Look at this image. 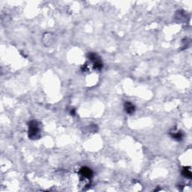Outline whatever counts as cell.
Here are the masks:
<instances>
[{"mask_svg":"<svg viewBox=\"0 0 192 192\" xmlns=\"http://www.w3.org/2000/svg\"><path fill=\"white\" fill-rule=\"evenodd\" d=\"M88 57L89 59V60H91V62H93V68H94L95 70H98V71H99V70H101V68H102V62H101L99 57H98L96 54L90 53V54H89Z\"/></svg>","mask_w":192,"mask_h":192,"instance_id":"cell-2","label":"cell"},{"mask_svg":"<svg viewBox=\"0 0 192 192\" xmlns=\"http://www.w3.org/2000/svg\"><path fill=\"white\" fill-rule=\"evenodd\" d=\"M53 41H54V37H53L52 34L46 33L44 35L43 43L46 46H50V45L53 43Z\"/></svg>","mask_w":192,"mask_h":192,"instance_id":"cell-6","label":"cell"},{"mask_svg":"<svg viewBox=\"0 0 192 192\" xmlns=\"http://www.w3.org/2000/svg\"><path fill=\"white\" fill-rule=\"evenodd\" d=\"M80 174L83 178H86V179H91L93 176V172L89 168L87 167H83L80 170Z\"/></svg>","mask_w":192,"mask_h":192,"instance_id":"cell-3","label":"cell"},{"mask_svg":"<svg viewBox=\"0 0 192 192\" xmlns=\"http://www.w3.org/2000/svg\"><path fill=\"white\" fill-rule=\"evenodd\" d=\"M125 110L126 113L129 115H132L135 113V106L130 101H125L124 104Z\"/></svg>","mask_w":192,"mask_h":192,"instance_id":"cell-4","label":"cell"},{"mask_svg":"<svg viewBox=\"0 0 192 192\" xmlns=\"http://www.w3.org/2000/svg\"><path fill=\"white\" fill-rule=\"evenodd\" d=\"M182 176H185V178H188V179H191L192 176V173L191 171V168H184L183 170L182 171Z\"/></svg>","mask_w":192,"mask_h":192,"instance_id":"cell-7","label":"cell"},{"mask_svg":"<svg viewBox=\"0 0 192 192\" xmlns=\"http://www.w3.org/2000/svg\"><path fill=\"white\" fill-rule=\"evenodd\" d=\"M28 136H29V139H32V140H36V139L40 138V129H39L38 122L35 120H32V121H30L29 122V125H28Z\"/></svg>","mask_w":192,"mask_h":192,"instance_id":"cell-1","label":"cell"},{"mask_svg":"<svg viewBox=\"0 0 192 192\" xmlns=\"http://www.w3.org/2000/svg\"><path fill=\"white\" fill-rule=\"evenodd\" d=\"M170 135H171V137H172L173 140H176V141H181L182 140V138H183V134L180 131H171L170 132Z\"/></svg>","mask_w":192,"mask_h":192,"instance_id":"cell-5","label":"cell"},{"mask_svg":"<svg viewBox=\"0 0 192 192\" xmlns=\"http://www.w3.org/2000/svg\"><path fill=\"white\" fill-rule=\"evenodd\" d=\"M70 113H71V116H75V114H76L75 110H74V109H72V110H71V112H70Z\"/></svg>","mask_w":192,"mask_h":192,"instance_id":"cell-8","label":"cell"}]
</instances>
